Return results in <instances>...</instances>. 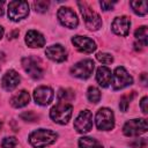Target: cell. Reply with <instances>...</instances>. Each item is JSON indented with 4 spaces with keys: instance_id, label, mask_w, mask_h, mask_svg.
<instances>
[{
    "instance_id": "6da1fadb",
    "label": "cell",
    "mask_w": 148,
    "mask_h": 148,
    "mask_svg": "<svg viewBox=\"0 0 148 148\" xmlns=\"http://www.w3.org/2000/svg\"><path fill=\"white\" fill-rule=\"evenodd\" d=\"M58 134L54 131L46 130V128H38L30 133L29 135V143L34 148H45L53 142H56Z\"/></svg>"
},
{
    "instance_id": "7a4b0ae2",
    "label": "cell",
    "mask_w": 148,
    "mask_h": 148,
    "mask_svg": "<svg viewBox=\"0 0 148 148\" xmlns=\"http://www.w3.org/2000/svg\"><path fill=\"white\" fill-rule=\"evenodd\" d=\"M72 113H73L72 104L66 103V102H59L51 109L50 117L54 123L60 124V125H66L71 120Z\"/></svg>"
},
{
    "instance_id": "3957f363",
    "label": "cell",
    "mask_w": 148,
    "mask_h": 148,
    "mask_svg": "<svg viewBox=\"0 0 148 148\" xmlns=\"http://www.w3.org/2000/svg\"><path fill=\"white\" fill-rule=\"evenodd\" d=\"M77 6L80 7L81 14L83 16L86 27L89 30L96 31L102 27V18L101 16L86 2H77Z\"/></svg>"
},
{
    "instance_id": "277c9868",
    "label": "cell",
    "mask_w": 148,
    "mask_h": 148,
    "mask_svg": "<svg viewBox=\"0 0 148 148\" xmlns=\"http://www.w3.org/2000/svg\"><path fill=\"white\" fill-rule=\"evenodd\" d=\"M29 15V5L23 0H14L8 3V18L18 22Z\"/></svg>"
},
{
    "instance_id": "5b68a950",
    "label": "cell",
    "mask_w": 148,
    "mask_h": 148,
    "mask_svg": "<svg viewBox=\"0 0 148 148\" xmlns=\"http://www.w3.org/2000/svg\"><path fill=\"white\" fill-rule=\"evenodd\" d=\"M96 126L99 131H110L114 127V114L109 108H101L95 117Z\"/></svg>"
},
{
    "instance_id": "8992f818",
    "label": "cell",
    "mask_w": 148,
    "mask_h": 148,
    "mask_svg": "<svg viewBox=\"0 0 148 148\" xmlns=\"http://www.w3.org/2000/svg\"><path fill=\"white\" fill-rule=\"evenodd\" d=\"M133 83V77L130 75V73L126 71L125 67L123 66H118L116 67L113 74H112V88L114 90H120L124 89L128 86H131Z\"/></svg>"
},
{
    "instance_id": "52a82bcc",
    "label": "cell",
    "mask_w": 148,
    "mask_h": 148,
    "mask_svg": "<svg viewBox=\"0 0 148 148\" xmlns=\"http://www.w3.org/2000/svg\"><path fill=\"white\" fill-rule=\"evenodd\" d=\"M148 130L147 120L143 118H135L131 119L125 123L123 127V132L126 136H139L146 133Z\"/></svg>"
},
{
    "instance_id": "ba28073f",
    "label": "cell",
    "mask_w": 148,
    "mask_h": 148,
    "mask_svg": "<svg viewBox=\"0 0 148 148\" xmlns=\"http://www.w3.org/2000/svg\"><path fill=\"white\" fill-rule=\"evenodd\" d=\"M95 64L91 59H83L71 67V74L79 79H88L92 74Z\"/></svg>"
},
{
    "instance_id": "9c48e42d",
    "label": "cell",
    "mask_w": 148,
    "mask_h": 148,
    "mask_svg": "<svg viewBox=\"0 0 148 148\" xmlns=\"http://www.w3.org/2000/svg\"><path fill=\"white\" fill-rule=\"evenodd\" d=\"M57 16H58L59 22L68 29H75L79 24L77 15L69 7H60L57 13Z\"/></svg>"
},
{
    "instance_id": "30bf717a",
    "label": "cell",
    "mask_w": 148,
    "mask_h": 148,
    "mask_svg": "<svg viewBox=\"0 0 148 148\" xmlns=\"http://www.w3.org/2000/svg\"><path fill=\"white\" fill-rule=\"evenodd\" d=\"M74 128L79 133H88L92 128V113L89 110H82L74 120Z\"/></svg>"
},
{
    "instance_id": "8fae6325",
    "label": "cell",
    "mask_w": 148,
    "mask_h": 148,
    "mask_svg": "<svg viewBox=\"0 0 148 148\" xmlns=\"http://www.w3.org/2000/svg\"><path fill=\"white\" fill-rule=\"evenodd\" d=\"M54 97V92L50 87L46 86H39L34 90V99L36 104L45 106L49 105Z\"/></svg>"
},
{
    "instance_id": "7c38bea8",
    "label": "cell",
    "mask_w": 148,
    "mask_h": 148,
    "mask_svg": "<svg viewBox=\"0 0 148 148\" xmlns=\"http://www.w3.org/2000/svg\"><path fill=\"white\" fill-rule=\"evenodd\" d=\"M72 43L76 47V50L82 53H92L97 47L96 43L87 36L76 35V36L72 37Z\"/></svg>"
},
{
    "instance_id": "4fadbf2b",
    "label": "cell",
    "mask_w": 148,
    "mask_h": 148,
    "mask_svg": "<svg viewBox=\"0 0 148 148\" xmlns=\"http://www.w3.org/2000/svg\"><path fill=\"white\" fill-rule=\"evenodd\" d=\"M131 28V21L127 16H118L113 20L111 24L112 31L118 36H127Z\"/></svg>"
},
{
    "instance_id": "5bb4252c",
    "label": "cell",
    "mask_w": 148,
    "mask_h": 148,
    "mask_svg": "<svg viewBox=\"0 0 148 148\" xmlns=\"http://www.w3.org/2000/svg\"><path fill=\"white\" fill-rule=\"evenodd\" d=\"M45 54L50 60L56 61V62H62L67 59V51L60 44H53L46 47Z\"/></svg>"
},
{
    "instance_id": "9a60e30c",
    "label": "cell",
    "mask_w": 148,
    "mask_h": 148,
    "mask_svg": "<svg viewBox=\"0 0 148 148\" xmlns=\"http://www.w3.org/2000/svg\"><path fill=\"white\" fill-rule=\"evenodd\" d=\"M22 67L35 80H38V79H40L43 76V69H42V67L32 58H23L22 59Z\"/></svg>"
},
{
    "instance_id": "2e32d148",
    "label": "cell",
    "mask_w": 148,
    "mask_h": 148,
    "mask_svg": "<svg viewBox=\"0 0 148 148\" xmlns=\"http://www.w3.org/2000/svg\"><path fill=\"white\" fill-rule=\"evenodd\" d=\"M21 81V77L18 75V73L14 69H9L6 72V74L2 76V80H1V86L5 90L7 91H12L14 90L18 83Z\"/></svg>"
},
{
    "instance_id": "e0dca14e",
    "label": "cell",
    "mask_w": 148,
    "mask_h": 148,
    "mask_svg": "<svg viewBox=\"0 0 148 148\" xmlns=\"http://www.w3.org/2000/svg\"><path fill=\"white\" fill-rule=\"evenodd\" d=\"M25 43L29 47L36 49V47H42L45 45V38L44 36L37 31V30H29L25 34Z\"/></svg>"
},
{
    "instance_id": "ac0fdd59",
    "label": "cell",
    "mask_w": 148,
    "mask_h": 148,
    "mask_svg": "<svg viewBox=\"0 0 148 148\" xmlns=\"http://www.w3.org/2000/svg\"><path fill=\"white\" fill-rule=\"evenodd\" d=\"M96 81L103 88L109 87L111 81H112V73H111V71L106 66L98 67L97 72H96Z\"/></svg>"
},
{
    "instance_id": "d6986e66",
    "label": "cell",
    "mask_w": 148,
    "mask_h": 148,
    "mask_svg": "<svg viewBox=\"0 0 148 148\" xmlns=\"http://www.w3.org/2000/svg\"><path fill=\"white\" fill-rule=\"evenodd\" d=\"M9 102H10V105L13 108H16V109L23 108V106L28 105V103L30 102V96H29L28 91L20 90L18 92H16L15 95L12 96V98H10Z\"/></svg>"
},
{
    "instance_id": "ffe728a7",
    "label": "cell",
    "mask_w": 148,
    "mask_h": 148,
    "mask_svg": "<svg viewBox=\"0 0 148 148\" xmlns=\"http://www.w3.org/2000/svg\"><path fill=\"white\" fill-rule=\"evenodd\" d=\"M134 36H135V39H136L135 43H138V44H140L142 46H147V43H148V30H147L146 25H142L139 29H136L135 32H134Z\"/></svg>"
},
{
    "instance_id": "44dd1931",
    "label": "cell",
    "mask_w": 148,
    "mask_h": 148,
    "mask_svg": "<svg viewBox=\"0 0 148 148\" xmlns=\"http://www.w3.org/2000/svg\"><path fill=\"white\" fill-rule=\"evenodd\" d=\"M79 147L80 148H103V146L94 138L90 136H82L79 139Z\"/></svg>"
},
{
    "instance_id": "7402d4cb",
    "label": "cell",
    "mask_w": 148,
    "mask_h": 148,
    "mask_svg": "<svg viewBox=\"0 0 148 148\" xmlns=\"http://www.w3.org/2000/svg\"><path fill=\"white\" fill-rule=\"evenodd\" d=\"M130 6L132 7L133 12L140 16H145L147 14V2L146 1H131Z\"/></svg>"
},
{
    "instance_id": "603a6c76",
    "label": "cell",
    "mask_w": 148,
    "mask_h": 148,
    "mask_svg": "<svg viewBox=\"0 0 148 148\" xmlns=\"http://www.w3.org/2000/svg\"><path fill=\"white\" fill-rule=\"evenodd\" d=\"M135 91H131L130 94H125L120 97V102H119V109L123 112H126L128 106H130V102L132 101V98L134 97Z\"/></svg>"
},
{
    "instance_id": "cb8c5ba5",
    "label": "cell",
    "mask_w": 148,
    "mask_h": 148,
    "mask_svg": "<svg viewBox=\"0 0 148 148\" xmlns=\"http://www.w3.org/2000/svg\"><path fill=\"white\" fill-rule=\"evenodd\" d=\"M87 97L88 99L91 102V103H98L99 99H101V91L98 88L91 86L88 88V91H87Z\"/></svg>"
},
{
    "instance_id": "d4e9b609",
    "label": "cell",
    "mask_w": 148,
    "mask_h": 148,
    "mask_svg": "<svg viewBox=\"0 0 148 148\" xmlns=\"http://www.w3.org/2000/svg\"><path fill=\"white\" fill-rule=\"evenodd\" d=\"M74 98V92L71 89H60L58 91V99L60 102H69Z\"/></svg>"
},
{
    "instance_id": "484cf974",
    "label": "cell",
    "mask_w": 148,
    "mask_h": 148,
    "mask_svg": "<svg viewBox=\"0 0 148 148\" xmlns=\"http://www.w3.org/2000/svg\"><path fill=\"white\" fill-rule=\"evenodd\" d=\"M49 6H50V2L46 1V0H37L34 2V8L37 13H45L47 12L49 9Z\"/></svg>"
},
{
    "instance_id": "4316f807",
    "label": "cell",
    "mask_w": 148,
    "mask_h": 148,
    "mask_svg": "<svg viewBox=\"0 0 148 148\" xmlns=\"http://www.w3.org/2000/svg\"><path fill=\"white\" fill-rule=\"evenodd\" d=\"M96 59H97L99 62L105 64V65L111 64V62L113 61V57H112L110 53H105V52H98V53L96 54Z\"/></svg>"
},
{
    "instance_id": "83f0119b",
    "label": "cell",
    "mask_w": 148,
    "mask_h": 148,
    "mask_svg": "<svg viewBox=\"0 0 148 148\" xmlns=\"http://www.w3.org/2000/svg\"><path fill=\"white\" fill-rule=\"evenodd\" d=\"M16 145H17V139L15 136H6L1 142L2 148H15Z\"/></svg>"
},
{
    "instance_id": "f1b7e54d",
    "label": "cell",
    "mask_w": 148,
    "mask_h": 148,
    "mask_svg": "<svg viewBox=\"0 0 148 148\" xmlns=\"http://www.w3.org/2000/svg\"><path fill=\"white\" fill-rule=\"evenodd\" d=\"M23 120H25V121H36L37 119H38V117L32 112V111H27V112H23V113H21V116H20Z\"/></svg>"
},
{
    "instance_id": "f546056e",
    "label": "cell",
    "mask_w": 148,
    "mask_h": 148,
    "mask_svg": "<svg viewBox=\"0 0 148 148\" xmlns=\"http://www.w3.org/2000/svg\"><path fill=\"white\" fill-rule=\"evenodd\" d=\"M117 2L116 1H101L99 2V5H101V7H102V9L103 10H111V9H113V6L116 5Z\"/></svg>"
},
{
    "instance_id": "4dcf8cb0",
    "label": "cell",
    "mask_w": 148,
    "mask_h": 148,
    "mask_svg": "<svg viewBox=\"0 0 148 148\" xmlns=\"http://www.w3.org/2000/svg\"><path fill=\"white\" fill-rule=\"evenodd\" d=\"M147 104H148V97H147V96H143V97L141 98V101H140V108H141V111H142L145 114H147V112H148Z\"/></svg>"
},
{
    "instance_id": "1f68e13d",
    "label": "cell",
    "mask_w": 148,
    "mask_h": 148,
    "mask_svg": "<svg viewBox=\"0 0 148 148\" xmlns=\"http://www.w3.org/2000/svg\"><path fill=\"white\" fill-rule=\"evenodd\" d=\"M5 13V1H0V17H2Z\"/></svg>"
},
{
    "instance_id": "d6a6232c",
    "label": "cell",
    "mask_w": 148,
    "mask_h": 148,
    "mask_svg": "<svg viewBox=\"0 0 148 148\" xmlns=\"http://www.w3.org/2000/svg\"><path fill=\"white\" fill-rule=\"evenodd\" d=\"M17 35H18V30H14L13 32H10V34L8 35V38H15Z\"/></svg>"
},
{
    "instance_id": "836d02e7",
    "label": "cell",
    "mask_w": 148,
    "mask_h": 148,
    "mask_svg": "<svg viewBox=\"0 0 148 148\" xmlns=\"http://www.w3.org/2000/svg\"><path fill=\"white\" fill-rule=\"evenodd\" d=\"M3 60H5V53L3 52H0V64L3 62Z\"/></svg>"
},
{
    "instance_id": "e575fe53",
    "label": "cell",
    "mask_w": 148,
    "mask_h": 148,
    "mask_svg": "<svg viewBox=\"0 0 148 148\" xmlns=\"http://www.w3.org/2000/svg\"><path fill=\"white\" fill-rule=\"evenodd\" d=\"M2 36H3V28L0 25V39L2 38Z\"/></svg>"
},
{
    "instance_id": "d590c367",
    "label": "cell",
    "mask_w": 148,
    "mask_h": 148,
    "mask_svg": "<svg viewBox=\"0 0 148 148\" xmlns=\"http://www.w3.org/2000/svg\"><path fill=\"white\" fill-rule=\"evenodd\" d=\"M1 128H2V121L0 120V131H1Z\"/></svg>"
}]
</instances>
